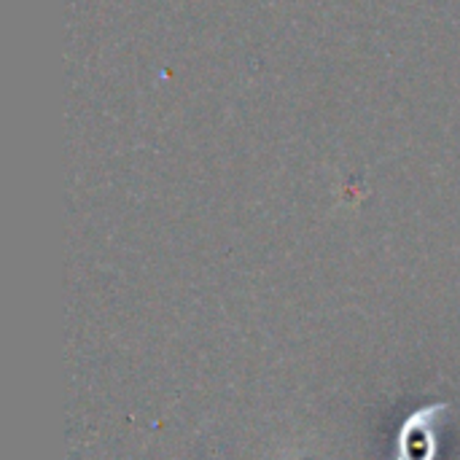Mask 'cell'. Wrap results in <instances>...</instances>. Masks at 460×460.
Instances as JSON below:
<instances>
[{
    "label": "cell",
    "instance_id": "cell-1",
    "mask_svg": "<svg viewBox=\"0 0 460 460\" xmlns=\"http://www.w3.org/2000/svg\"><path fill=\"white\" fill-rule=\"evenodd\" d=\"M450 404H429L407 415V420L399 429L394 460H437L439 456V431L442 420L447 415Z\"/></svg>",
    "mask_w": 460,
    "mask_h": 460
}]
</instances>
